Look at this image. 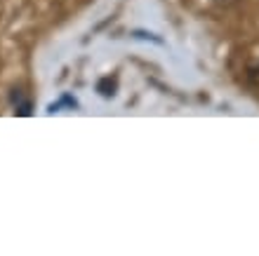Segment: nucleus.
Masks as SVG:
<instances>
[{"instance_id":"f257e3e1","label":"nucleus","mask_w":259,"mask_h":256,"mask_svg":"<svg viewBox=\"0 0 259 256\" xmlns=\"http://www.w3.org/2000/svg\"><path fill=\"white\" fill-rule=\"evenodd\" d=\"M12 104L17 106V113H19V115H28V113H31V104L24 99L21 89H14V92H12Z\"/></svg>"},{"instance_id":"f03ea898","label":"nucleus","mask_w":259,"mask_h":256,"mask_svg":"<svg viewBox=\"0 0 259 256\" xmlns=\"http://www.w3.org/2000/svg\"><path fill=\"white\" fill-rule=\"evenodd\" d=\"M97 92L102 96H113L116 94V80H111V78H104V80H99V85H97Z\"/></svg>"}]
</instances>
